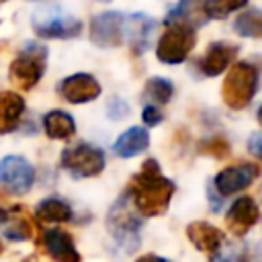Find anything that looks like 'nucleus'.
Here are the masks:
<instances>
[{
    "label": "nucleus",
    "instance_id": "nucleus-1",
    "mask_svg": "<svg viewBox=\"0 0 262 262\" xmlns=\"http://www.w3.org/2000/svg\"><path fill=\"white\" fill-rule=\"evenodd\" d=\"M174 190L176 184L162 174L160 164L154 158H147L141 164V170L131 176L125 194L141 217H158L168 211Z\"/></svg>",
    "mask_w": 262,
    "mask_h": 262
},
{
    "label": "nucleus",
    "instance_id": "nucleus-2",
    "mask_svg": "<svg viewBox=\"0 0 262 262\" xmlns=\"http://www.w3.org/2000/svg\"><path fill=\"white\" fill-rule=\"evenodd\" d=\"M141 215L131 205L127 194H121L106 213V231L113 237L115 246L125 254H131L139 246L141 233Z\"/></svg>",
    "mask_w": 262,
    "mask_h": 262
},
{
    "label": "nucleus",
    "instance_id": "nucleus-3",
    "mask_svg": "<svg viewBox=\"0 0 262 262\" xmlns=\"http://www.w3.org/2000/svg\"><path fill=\"white\" fill-rule=\"evenodd\" d=\"M258 84H260L258 68L252 66V63H248V61H237V63H233L229 68V72L223 78L221 98H223V102L229 108L242 111L256 96Z\"/></svg>",
    "mask_w": 262,
    "mask_h": 262
},
{
    "label": "nucleus",
    "instance_id": "nucleus-4",
    "mask_svg": "<svg viewBox=\"0 0 262 262\" xmlns=\"http://www.w3.org/2000/svg\"><path fill=\"white\" fill-rule=\"evenodd\" d=\"M194 43H196V29L190 20H184V18L168 20V27L158 39L156 57L168 66L182 63L192 51Z\"/></svg>",
    "mask_w": 262,
    "mask_h": 262
},
{
    "label": "nucleus",
    "instance_id": "nucleus-5",
    "mask_svg": "<svg viewBox=\"0 0 262 262\" xmlns=\"http://www.w3.org/2000/svg\"><path fill=\"white\" fill-rule=\"evenodd\" d=\"M47 66V49L37 43H29L8 68V80L18 90H31L43 78Z\"/></svg>",
    "mask_w": 262,
    "mask_h": 262
},
{
    "label": "nucleus",
    "instance_id": "nucleus-6",
    "mask_svg": "<svg viewBox=\"0 0 262 262\" xmlns=\"http://www.w3.org/2000/svg\"><path fill=\"white\" fill-rule=\"evenodd\" d=\"M104 154L102 149L90 143H78L61 151V166L76 178L98 176L104 170Z\"/></svg>",
    "mask_w": 262,
    "mask_h": 262
},
{
    "label": "nucleus",
    "instance_id": "nucleus-7",
    "mask_svg": "<svg viewBox=\"0 0 262 262\" xmlns=\"http://www.w3.org/2000/svg\"><path fill=\"white\" fill-rule=\"evenodd\" d=\"M125 39V14L106 10L90 20V41L98 47H119Z\"/></svg>",
    "mask_w": 262,
    "mask_h": 262
},
{
    "label": "nucleus",
    "instance_id": "nucleus-8",
    "mask_svg": "<svg viewBox=\"0 0 262 262\" xmlns=\"http://www.w3.org/2000/svg\"><path fill=\"white\" fill-rule=\"evenodd\" d=\"M35 182V168L23 156H4L0 160V184L10 192L25 194Z\"/></svg>",
    "mask_w": 262,
    "mask_h": 262
},
{
    "label": "nucleus",
    "instance_id": "nucleus-9",
    "mask_svg": "<svg viewBox=\"0 0 262 262\" xmlns=\"http://www.w3.org/2000/svg\"><path fill=\"white\" fill-rule=\"evenodd\" d=\"M260 174V168L252 162H242V164H233L229 168H223L217 176H215V190L221 196H229L235 194L244 188H248Z\"/></svg>",
    "mask_w": 262,
    "mask_h": 262
},
{
    "label": "nucleus",
    "instance_id": "nucleus-10",
    "mask_svg": "<svg viewBox=\"0 0 262 262\" xmlns=\"http://www.w3.org/2000/svg\"><path fill=\"white\" fill-rule=\"evenodd\" d=\"M0 223H2V233L8 239L27 242L35 235L33 215L23 205H12V207L0 209Z\"/></svg>",
    "mask_w": 262,
    "mask_h": 262
},
{
    "label": "nucleus",
    "instance_id": "nucleus-11",
    "mask_svg": "<svg viewBox=\"0 0 262 262\" xmlns=\"http://www.w3.org/2000/svg\"><path fill=\"white\" fill-rule=\"evenodd\" d=\"M100 82L90 76V74H84V72H78V74H72L68 76L61 84H59V92L61 96L72 102V104H82V102H90L94 98L100 96Z\"/></svg>",
    "mask_w": 262,
    "mask_h": 262
},
{
    "label": "nucleus",
    "instance_id": "nucleus-12",
    "mask_svg": "<svg viewBox=\"0 0 262 262\" xmlns=\"http://www.w3.org/2000/svg\"><path fill=\"white\" fill-rule=\"evenodd\" d=\"M258 217H260V211L256 201L252 196H239L229 207L225 215V223L235 237H244L258 223Z\"/></svg>",
    "mask_w": 262,
    "mask_h": 262
},
{
    "label": "nucleus",
    "instance_id": "nucleus-13",
    "mask_svg": "<svg viewBox=\"0 0 262 262\" xmlns=\"http://www.w3.org/2000/svg\"><path fill=\"white\" fill-rule=\"evenodd\" d=\"M33 31L39 39H74L82 33V23L74 16H47V18H35Z\"/></svg>",
    "mask_w": 262,
    "mask_h": 262
},
{
    "label": "nucleus",
    "instance_id": "nucleus-14",
    "mask_svg": "<svg viewBox=\"0 0 262 262\" xmlns=\"http://www.w3.org/2000/svg\"><path fill=\"white\" fill-rule=\"evenodd\" d=\"M186 237H188V242L196 250H201V252H205L209 256H213L223 246V242H225L223 231L219 227L207 223V221H192V223H188L186 225Z\"/></svg>",
    "mask_w": 262,
    "mask_h": 262
},
{
    "label": "nucleus",
    "instance_id": "nucleus-15",
    "mask_svg": "<svg viewBox=\"0 0 262 262\" xmlns=\"http://www.w3.org/2000/svg\"><path fill=\"white\" fill-rule=\"evenodd\" d=\"M43 246L45 252L53 262H80V254L74 246V239L63 229H49L43 233Z\"/></svg>",
    "mask_w": 262,
    "mask_h": 262
},
{
    "label": "nucleus",
    "instance_id": "nucleus-16",
    "mask_svg": "<svg viewBox=\"0 0 262 262\" xmlns=\"http://www.w3.org/2000/svg\"><path fill=\"white\" fill-rule=\"evenodd\" d=\"M235 55H237L235 45L217 41V43H211L207 47L205 55L199 61V68L203 70L205 76H217V74H223L229 68V63L235 59Z\"/></svg>",
    "mask_w": 262,
    "mask_h": 262
},
{
    "label": "nucleus",
    "instance_id": "nucleus-17",
    "mask_svg": "<svg viewBox=\"0 0 262 262\" xmlns=\"http://www.w3.org/2000/svg\"><path fill=\"white\" fill-rule=\"evenodd\" d=\"M149 147V135L143 127H131L127 131H123L115 145H113V151L119 156V158H131V156H137L141 151H145Z\"/></svg>",
    "mask_w": 262,
    "mask_h": 262
},
{
    "label": "nucleus",
    "instance_id": "nucleus-18",
    "mask_svg": "<svg viewBox=\"0 0 262 262\" xmlns=\"http://www.w3.org/2000/svg\"><path fill=\"white\" fill-rule=\"evenodd\" d=\"M25 113V100L16 92H0V133H10L18 127Z\"/></svg>",
    "mask_w": 262,
    "mask_h": 262
},
{
    "label": "nucleus",
    "instance_id": "nucleus-19",
    "mask_svg": "<svg viewBox=\"0 0 262 262\" xmlns=\"http://www.w3.org/2000/svg\"><path fill=\"white\" fill-rule=\"evenodd\" d=\"M154 29H156V20L151 16L133 14L129 18V39H131V51L135 55H141L147 49Z\"/></svg>",
    "mask_w": 262,
    "mask_h": 262
},
{
    "label": "nucleus",
    "instance_id": "nucleus-20",
    "mask_svg": "<svg viewBox=\"0 0 262 262\" xmlns=\"http://www.w3.org/2000/svg\"><path fill=\"white\" fill-rule=\"evenodd\" d=\"M43 129L51 139H70L76 133V123L66 111H49L43 117Z\"/></svg>",
    "mask_w": 262,
    "mask_h": 262
},
{
    "label": "nucleus",
    "instance_id": "nucleus-21",
    "mask_svg": "<svg viewBox=\"0 0 262 262\" xmlns=\"http://www.w3.org/2000/svg\"><path fill=\"white\" fill-rule=\"evenodd\" d=\"M35 215L45 223H63L72 219V207L61 199H43L39 201Z\"/></svg>",
    "mask_w": 262,
    "mask_h": 262
},
{
    "label": "nucleus",
    "instance_id": "nucleus-22",
    "mask_svg": "<svg viewBox=\"0 0 262 262\" xmlns=\"http://www.w3.org/2000/svg\"><path fill=\"white\" fill-rule=\"evenodd\" d=\"M233 29L239 37H250V39H260L262 37V12L260 8H248L244 10L235 23Z\"/></svg>",
    "mask_w": 262,
    "mask_h": 262
},
{
    "label": "nucleus",
    "instance_id": "nucleus-23",
    "mask_svg": "<svg viewBox=\"0 0 262 262\" xmlns=\"http://www.w3.org/2000/svg\"><path fill=\"white\" fill-rule=\"evenodd\" d=\"M250 0H207L203 4V12L207 18H225L233 10H239Z\"/></svg>",
    "mask_w": 262,
    "mask_h": 262
},
{
    "label": "nucleus",
    "instance_id": "nucleus-24",
    "mask_svg": "<svg viewBox=\"0 0 262 262\" xmlns=\"http://www.w3.org/2000/svg\"><path fill=\"white\" fill-rule=\"evenodd\" d=\"M145 94H147L154 102L166 104V102H170V98H172V94H174V86H172V82L166 80V78H149L147 84H145Z\"/></svg>",
    "mask_w": 262,
    "mask_h": 262
},
{
    "label": "nucleus",
    "instance_id": "nucleus-25",
    "mask_svg": "<svg viewBox=\"0 0 262 262\" xmlns=\"http://www.w3.org/2000/svg\"><path fill=\"white\" fill-rule=\"evenodd\" d=\"M211 262H252L250 260V252L246 246H237V244H229V246H221L213 256Z\"/></svg>",
    "mask_w": 262,
    "mask_h": 262
},
{
    "label": "nucleus",
    "instance_id": "nucleus-26",
    "mask_svg": "<svg viewBox=\"0 0 262 262\" xmlns=\"http://www.w3.org/2000/svg\"><path fill=\"white\" fill-rule=\"evenodd\" d=\"M199 149H201L203 154H209V156H215V158H225V156H229V151H231L227 139H223V137L205 139Z\"/></svg>",
    "mask_w": 262,
    "mask_h": 262
},
{
    "label": "nucleus",
    "instance_id": "nucleus-27",
    "mask_svg": "<svg viewBox=\"0 0 262 262\" xmlns=\"http://www.w3.org/2000/svg\"><path fill=\"white\" fill-rule=\"evenodd\" d=\"M106 115H108L111 119H125V117L129 115V106H127V102H125L123 98L115 96V98H111V100H108Z\"/></svg>",
    "mask_w": 262,
    "mask_h": 262
},
{
    "label": "nucleus",
    "instance_id": "nucleus-28",
    "mask_svg": "<svg viewBox=\"0 0 262 262\" xmlns=\"http://www.w3.org/2000/svg\"><path fill=\"white\" fill-rule=\"evenodd\" d=\"M141 119H143V123L147 127H154V125H158L162 121V111L158 106H154V104H147V106H143Z\"/></svg>",
    "mask_w": 262,
    "mask_h": 262
},
{
    "label": "nucleus",
    "instance_id": "nucleus-29",
    "mask_svg": "<svg viewBox=\"0 0 262 262\" xmlns=\"http://www.w3.org/2000/svg\"><path fill=\"white\" fill-rule=\"evenodd\" d=\"M260 143H262V139H260V133H252V137H250V151H252L254 156H260V154H262V147H260Z\"/></svg>",
    "mask_w": 262,
    "mask_h": 262
},
{
    "label": "nucleus",
    "instance_id": "nucleus-30",
    "mask_svg": "<svg viewBox=\"0 0 262 262\" xmlns=\"http://www.w3.org/2000/svg\"><path fill=\"white\" fill-rule=\"evenodd\" d=\"M135 262H168V260L162 258V256H158V254H143V256L137 258Z\"/></svg>",
    "mask_w": 262,
    "mask_h": 262
},
{
    "label": "nucleus",
    "instance_id": "nucleus-31",
    "mask_svg": "<svg viewBox=\"0 0 262 262\" xmlns=\"http://www.w3.org/2000/svg\"><path fill=\"white\" fill-rule=\"evenodd\" d=\"M20 262H39V258H37V256H27V258L20 260Z\"/></svg>",
    "mask_w": 262,
    "mask_h": 262
},
{
    "label": "nucleus",
    "instance_id": "nucleus-32",
    "mask_svg": "<svg viewBox=\"0 0 262 262\" xmlns=\"http://www.w3.org/2000/svg\"><path fill=\"white\" fill-rule=\"evenodd\" d=\"M2 250H4V248H2V242H0V254H2Z\"/></svg>",
    "mask_w": 262,
    "mask_h": 262
},
{
    "label": "nucleus",
    "instance_id": "nucleus-33",
    "mask_svg": "<svg viewBox=\"0 0 262 262\" xmlns=\"http://www.w3.org/2000/svg\"><path fill=\"white\" fill-rule=\"evenodd\" d=\"M100 2H111V0H100Z\"/></svg>",
    "mask_w": 262,
    "mask_h": 262
},
{
    "label": "nucleus",
    "instance_id": "nucleus-34",
    "mask_svg": "<svg viewBox=\"0 0 262 262\" xmlns=\"http://www.w3.org/2000/svg\"><path fill=\"white\" fill-rule=\"evenodd\" d=\"M0 2H4V0H0Z\"/></svg>",
    "mask_w": 262,
    "mask_h": 262
}]
</instances>
